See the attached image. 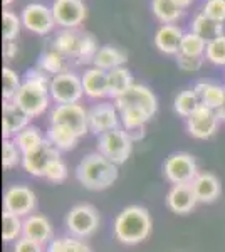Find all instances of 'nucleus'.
Segmentation results:
<instances>
[{
	"instance_id": "c9c22d12",
	"label": "nucleus",
	"mask_w": 225,
	"mask_h": 252,
	"mask_svg": "<svg viewBox=\"0 0 225 252\" xmlns=\"http://www.w3.org/2000/svg\"><path fill=\"white\" fill-rule=\"evenodd\" d=\"M205 49H207V40L202 39L200 35H197L195 32H185L180 44V52L178 54H185V56H205Z\"/></svg>"
},
{
	"instance_id": "2f4dec72",
	"label": "nucleus",
	"mask_w": 225,
	"mask_h": 252,
	"mask_svg": "<svg viewBox=\"0 0 225 252\" xmlns=\"http://www.w3.org/2000/svg\"><path fill=\"white\" fill-rule=\"evenodd\" d=\"M121 118V125L126 131H134V129H141L145 128V125L151 120V116L148 111L141 108H125L120 111Z\"/></svg>"
},
{
	"instance_id": "1a4fd4ad",
	"label": "nucleus",
	"mask_w": 225,
	"mask_h": 252,
	"mask_svg": "<svg viewBox=\"0 0 225 252\" xmlns=\"http://www.w3.org/2000/svg\"><path fill=\"white\" fill-rule=\"evenodd\" d=\"M35 205H37L35 193L27 185H12L3 192V210L5 212L26 219L27 215L34 214Z\"/></svg>"
},
{
	"instance_id": "37998d69",
	"label": "nucleus",
	"mask_w": 225,
	"mask_h": 252,
	"mask_svg": "<svg viewBox=\"0 0 225 252\" xmlns=\"http://www.w3.org/2000/svg\"><path fill=\"white\" fill-rule=\"evenodd\" d=\"M14 252H44V246L22 235L19 241L14 242Z\"/></svg>"
},
{
	"instance_id": "b1692460",
	"label": "nucleus",
	"mask_w": 225,
	"mask_h": 252,
	"mask_svg": "<svg viewBox=\"0 0 225 252\" xmlns=\"http://www.w3.org/2000/svg\"><path fill=\"white\" fill-rule=\"evenodd\" d=\"M128 61V54L123 49L116 46H103L96 52L93 59L94 67L104 69V71H113L116 67H123Z\"/></svg>"
},
{
	"instance_id": "4468645a",
	"label": "nucleus",
	"mask_w": 225,
	"mask_h": 252,
	"mask_svg": "<svg viewBox=\"0 0 225 252\" xmlns=\"http://www.w3.org/2000/svg\"><path fill=\"white\" fill-rule=\"evenodd\" d=\"M56 158H61V152L46 138V141H44L42 145L24 155L22 166L29 175H32V177L44 178L47 165L51 163L52 160H56Z\"/></svg>"
},
{
	"instance_id": "c85d7f7f",
	"label": "nucleus",
	"mask_w": 225,
	"mask_h": 252,
	"mask_svg": "<svg viewBox=\"0 0 225 252\" xmlns=\"http://www.w3.org/2000/svg\"><path fill=\"white\" fill-rule=\"evenodd\" d=\"M14 141L17 143L22 155H26V153L32 152V150H35L37 146L42 145L44 141H46V135L40 131L39 126L29 125L27 128H24L22 131L14 138Z\"/></svg>"
},
{
	"instance_id": "c756f323",
	"label": "nucleus",
	"mask_w": 225,
	"mask_h": 252,
	"mask_svg": "<svg viewBox=\"0 0 225 252\" xmlns=\"http://www.w3.org/2000/svg\"><path fill=\"white\" fill-rule=\"evenodd\" d=\"M151 10L161 24H175L183 15V9L173 0H151Z\"/></svg>"
},
{
	"instance_id": "dca6fc26",
	"label": "nucleus",
	"mask_w": 225,
	"mask_h": 252,
	"mask_svg": "<svg viewBox=\"0 0 225 252\" xmlns=\"http://www.w3.org/2000/svg\"><path fill=\"white\" fill-rule=\"evenodd\" d=\"M193 91L200 97L203 106L214 109L219 116L220 123L225 121V86L210 81H198L193 86Z\"/></svg>"
},
{
	"instance_id": "20e7f679",
	"label": "nucleus",
	"mask_w": 225,
	"mask_h": 252,
	"mask_svg": "<svg viewBox=\"0 0 225 252\" xmlns=\"http://www.w3.org/2000/svg\"><path fill=\"white\" fill-rule=\"evenodd\" d=\"M133 143L134 141L129 138L125 128H114L97 136V152L120 166L131 155Z\"/></svg>"
},
{
	"instance_id": "72a5a7b5",
	"label": "nucleus",
	"mask_w": 225,
	"mask_h": 252,
	"mask_svg": "<svg viewBox=\"0 0 225 252\" xmlns=\"http://www.w3.org/2000/svg\"><path fill=\"white\" fill-rule=\"evenodd\" d=\"M46 252H93L91 247L84 241L71 235H63V237H54L47 244Z\"/></svg>"
},
{
	"instance_id": "ea45409f",
	"label": "nucleus",
	"mask_w": 225,
	"mask_h": 252,
	"mask_svg": "<svg viewBox=\"0 0 225 252\" xmlns=\"http://www.w3.org/2000/svg\"><path fill=\"white\" fill-rule=\"evenodd\" d=\"M67 175H69L67 165L64 163V160L63 158H56V160H52L51 163L47 165L44 178H46L47 182H51V184H63L67 178Z\"/></svg>"
},
{
	"instance_id": "9b49d317",
	"label": "nucleus",
	"mask_w": 225,
	"mask_h": 252,
	"mask_svg": "<svg viewBox=\"0 0 225 252\" xmlns=\"http://www.w3.org/2000/svg\"><path fill=\"white\" fill-rule=\"evenodd\" d=\"M22 26L27 31L34 32L37 35H47L49 32L54 29L56 20L52 15V9L44 3H29L22 9Z\"/></svg>"
},
{
	"instance_id": "412c9836",
	"label": "nucleus",
	"mask_w": 225,
	"mask_h": 252,
	"mask_svg": "<svg viewBox=\"0 0 225 252\" xmlns=\"http://www.w3.org/2000/svg\"><path fill=\"white\" fill-rule=\"evenodd\" d=\"M183 32L178 26L175 24H163L158 27V31L155 32L153 42L160 52L168 56H177L180 52V44L183 39Z\"/></svg>"
},
{
	"instance_id": "f3484780",
	"label": "nucleus",
	"mask_w": 225,
	"mask_h": 252,
	"mask_svg": "<svg viewBox=\"0 0 225 252\" xmlns=\"http://www.w3.org/2000/svg\"><path fill=\"white\" fill-rule=\"evenodd\" d=\"M84 34L86 32L77 29H61L52 39L51 47L61 52L67 61H72L76 64L79 59L81 49H83Z\"/></svg>"
},
{
	"instance_id": "6ab92c4d",
	"label": "nucleus",
	"mask_w": 225,
	"mask_h": 252,
	"mask_svg": "<svg viewBox=\"0 0 225 252\" xmlns=\"http://www.w3.org/2000/svg\"><path fill=\"white\" fill-rule=\"evenodd\" d=\"M166 207L177 215H185L195 209L198 204L197 195L193 192L192 184H182V185H171V189L166 193Z\"/></svg>"
},
{
	"instance_id": "79ce46f5",
	"label": "nucleus",
	"mask_w": 225,
	"mask_h": 252,
	"mask_svg": "<svg viewBox=\"0 0 225 252\" xmlns=\"http://www.w3.org/2000/svg\"><path fill=\"white\" fill-rule=\"evenodd\" d=\"M202 12L207 17L224 24L225 22V0H207Z\"/></svg>"
},
{
	"instance_id": "f257e3e1",
	"label": "nucleus",
	"mask_w": 225,
	"mask_h": 252,
	"mask_svg": "<svg viewBox=\"0 0 225 252\" xmlns=\"http://www.w3.org/2000/svg\"><path fill=\"white\" fill-rule=\"evenodd\" d=\"M51 79L52 78H49L37 66L27 69L22 86L12 101L22 108L31 118L44 115L49 108V103H51V93H49Z\"/></svg>"
},
{
	"instance_id": "4be33fe9",
	"label": "nucleus",
	"mask_w": 225,
	"mask_h": 252,
	"mask_svg": "<svg viewBox=\"0 0 225 252\" xmlns=\"http://www.w3.org/2000/svg\"><path fill=\"white\" fill-rule=\"evenodd\" d=\"M81 81H83L84 96H88L89 99L108 97V71L93 66L83 72Z\"/></svg>"
},
{
	"instance_id": "58836bf2",
	"label": "nucleus",
	"mask_w": 225,
	"mask_h": 252,
	"mask_svg": "<svg viewBox=\"0 0 225 252\" xmlns=\"http://www.w3.org/2000/svg\"><path fill=\"white\" fill-rule=\"evenodd\" d=\"M205 59L214 66H225V34L207 42Z\"/></svg>"
},
{
	"instance_id": "9d476101",
	"label": "nucleus",
	"mask_w": 225,
	"mask_h": 252,
	"mask_svg": "<svg viewBox=\"0 0 225 252\" xmlns=\"http://www.w3.org/2000/svg\"><path fill=\"white\" fill-rule=\"evenodd\" d=\"M52 15L63 29H77L88 17V7L83 0H54Z\"/></svg>"
},
{
	"instance_id": "7ed1b4c3",
	"label": "nucleus",
	"mask_w": 225,
	"mask_h": 252,
	"mask_svg": "<svg viewBox=\"0 0 225 252\" xmlns=\"http://www.w3.org/2000/svg\"><path fill=\"white\" fill-rule=\"evenodd\" d=\"M76 178L84 189L93 192L109 189L118 180V165L94 152L86 155L76 166Z\"/></svg>"
},
{
	"instance_id": "473e14b6",
	"label": "nucleus",
	"mask_w": 225,
	"mask_h": 252,
	"mask_svg": "<svg viewBox=\"0 0 225 252\" xmlns=\"http://www.w3.org/2000/svg\"><path fill=\"white\" fill-rule=\"evenodd\" d=\"M24 232V219L15 214L5 212L2 214V239L5 244L15 242L22 237Z\"/></svg>"
},
{
	"instance_id": "cd10ccee",
	"label": "nucleus",
	"mask_w": 225,
	"mask_h": 252,
	"mask_svg": "<svg viewBox=\"0 0 225 252\" xmlns=\"http://www.w3.org/2000/svg\"><path fill=\"white\" fill-rule=\"evenodd\" d=\"M66 63L67 59L64 58L61 52H57L56 49H47L44 51L42 54L39 56V61H37V67L40 71H44L47 76H57V74H63L66 72Z\"/></svg>"
},
{
	"instance_id": "f8f14e48",
	"label": "nucleus",
	"mask_w": 225,
	"mask_h": 252,
	"mask_svg": "<svg viewBox=\"0 0 225 252\" xmlns=\"http://www.w3.org/2000/svg\"><path fill=\"white\" fill-rule=\"evenodd\" d=\"M114 106L118 108V111H121L125 108H141L145 111H148L151 116H155V113L158 109V99L148 86L134 83L125 94L114 99Z\"/></svg>"
},
{
	"instance_id": "7c9ffc66",
	"label": "nucleus",
	"mask_w": 225,
	"mask_h": 252,
	"mask_svg": "<svg viewBox=\"0 0 225 252\" xmlns=\"http://www.w3.org/2000/svg\"><path fill=\"white\" fill-rule=\"evenodd\" d=\"M200 97L197 96V93L193 89H185V91H180L177 96H175L173 101V109L178 116L182 118H190L195 111L200 108Z\"/></svg>"
},
{
	"instance_id": "0eeeda50",
	"label": "nucleus",
	"mask_w": 225,
	"mask_h": 252,
	"mask_svg": "<svg viewBox=\"0 0 225 252\" xmlns=\"http://www.w3.org/2000/svg\"><path fill=\"white\" fill-rule=\"evenodd\" d=\"M49 93L51 99L56 104H74L79 103L81 97L84 96V88L81 76L76 72L66 71L63 74H57L51 79L49 84Z\"/></svg>"
},
{
	"instance_id": "2eb2a0df",
	"label": "nucleus",
	"mask_w": 225,
	"mask_h": 252,
	"mask_svg": "<svg viewBox=\"0 0 225 252\" xmlns=\"http://www.w3.org/2000/svg\"><path fill=\"white\" fill-rule=\"evenodd\" d=\"M220 120L214 109L200 104V108L190 118H187V129L190 136L197 140H208L217 133Z\"/></svg>"
},
{
	"instance_id": "f03ea898",
	"label": "nucleus",
	"mask_w": 225,
	"mask_h": 252,
	"mask_svg": "<svg viewBox=\"0 0 225 252\" xmlns=\"http://www.w3.org/2000/svg\"><path fill=\"white\" fill-rule=\"evenodd\" d=\"M151 227V215L145 207L128 205L114 219L113 232L118 242L125 246H136L150 237Z\"/></svg>"
},
{
	"instance_id": "423d86ee",
	"label": "nucleus",
	"mask_w": 225,
	"mask_h": 252,
	"mask_svg": "<svg viewBox=\"0 0 225 252\" xmlns=\"http://www.w3.org/2000/svg\"><path fill=\"white\" fill-rule=\"evenodd\" d=\"M198 173V163L195 157L185 152L171 153L163 163V175L171 185L192 184Z\"/></svg>"
},
{
	"instance_id": "e433bc0d",
	"label": "nucleus",
	"mask_w": 225,
	"mask_h": 252,
	"mask_svg": "<svg viewBox=\"0 0 225 252\" xmlns=\"http://www.w3.org/2000/svg\"><path fill=\"white\" fill-rule=\"evenodd\" d=\"M22 86V79L12 67L5 66L2 69V96L3 101H12Z\"/></svg>"
},
{
	"instance_id": "6e6552de",
	"label": "nucleus",
	"mask_w": 225,
	"mask_h": 252,
	"mask_svg": "<svg viewBox=\"0 0 225 252\" xmlns=\"http://www.w3.org/2000/svg\"><path fill=\"white\" fill-rule=\"evenodd\" d=\"M51 125H63L72 129L77 136H84L89 133V121H88V109L83 104H56L49 115Z\"/></svg>"
},
{
	"instance_id": "a211bd4d",
	"label": "nucleus",
	"mask_w": 225,
	"mask_h": 252,
	"mask_svg": "<svg viewBox=\"0 0 225 252\" xmlns=\"http://www.w3.org/2000/svg\"><path fill=\"white\" fill-rule=\"evenodd\" d=\"M32 118L17 106L14 101H3L2 106V136L14 140L15 136L31 125Z\"/></svg>"
},
{
	"instance_id": "39448f33",
	"label": "nucleus",
	"mask_w": 225,
	"mask_h": 252,
	"mask_svg": "<svg viewBox=\"0 0 225 252\" xmlns=\"http://www.w3.org/2000/svg\"><path fill=\"white\" fill-rule=\"evenodd\" d=\"M99 229V214L89 204H77L66 215V230L71 237L89 239Z\"/></svg>"
},
{
	"instance_id": "4c0bfd02",
	"label": "nucleus",
	"mask_w": 225,
	"mask_h": 252,
	"mask_svg": "<svg viewBox=\"0 0 225 252\" xmlns=\"http://www.w3.org/2000/svg\"><path fill=\"white\" fill-rule=\"evenodd\" d=\"M22 27V19L12 10L5 9L2 12V34L3 40H15Z\"/></svg>"
},
{
	"instance_id": "c03bdc74",
	"label": "nucleus",
	"mask_w": 225,
	"mask_h": 252,
	"mask_svg": "<svg viewBox=\"0 0 225 252\" xmlns=\"http://www.w3.org/2000/svg\"><path fill=\"white\" fill-rule=\"evenodd\" d=\"M19 54V46L15 40H3V59L12 61Z\"/></svg>"
},
{
	"instance_id": "a19ab883",
	"label": "nucleus",
	"mask_w": 225,
	"mask_h": 252,
	"mask_svg": "<svg viewBox=\"0 0 225 252\" xmlns=\"http://www.w3.org/2000/svg\"><path fill=\"white\" fill-rule=\"evenodd\" d=\"M203 63H205V56H185L177 54V64L182 71L185 72H197L202 69Z\"/></svg>"
},
{
	"instance_id": "bb28decb",
	"label": "nucleus",
	"mask_w": 225,
	"mask_h": 252,
	"mask_svg": "<svg viewBox=\"0 0 225 252\" xmlns=\"http://www.w3.org/2000/svg\"><path fill=\"white\" fill-rule=\"evenodd\" d=\"M192 32H195L202 39H205L207 42H210L215 37L224 35V24L217 22V20L207 17L203 12H200L192 20Z\"/></svg>"
},
{
	"instance_id": "ddd939ff",
	"label": "nucleus",
	"mask_w": 225,
	"mask_h": 252,
	"mask_svg": "<svg viewBox=\"0 0 225 252\" xmlns=\"http://www.w3.org/2000/svg\"><path fill=\"white\" fill-rule=\"evenodd\" d=\"M89 131L94 135H103L106 131H111L114 128H120L121 118L120 111L114 106V103H97L91 109H88Z\"/></svg>"
},
{
	"instance_id": "a18cd8bd",
	"label": "nucleus",
	"mask_w": 225,
	"mask_h": 252,
	"mask_svg": "<svg viewBox=\"0 0 225 252\" xmlns=\"http://www.w3.org/2000/svg\"><path fill=\"white\" fill-rule=\"evenodd\" d=\"M173 2L177 3L178 7H182V9H187V7L192 3V0H173Z\"/></svg>"
},
{
	"instance_id": "393cba45",
	"label": "nucleus",
	"mask_w": 225,
	"mask_h": 252,
	"mask_svg": "<svg viewBox=\"0 0 225 252\" xmlns=\"http://www.w3.org/2000/svg\"><path fill=\"white\" fill-rule=\"evenodd\" d=\"M46 138L61 153L74 150L77 141H79V136H77L72 129H69L63 125H49V128L46 131Z\"/></svg>"
},
{
	"instance_id": "aec40b11",
	"label": "nucleus",
	"mask_w": 225,
	"mask_h": 252,
	"mask_svg": "<svg viewBox=\"0 0 225 252\" xmlns=\"http://www.w3.org/2000/svg\"><path fill=\"white\" fill-rule=\"evenodd\" d=\"M24 237L32 239V241L47 246L54 239V229L47 217L40 214H31L24 219Z\"/></svg>"
},
{
	"instance_id": "5701e85b",
	"label": "nucleus",
	"mask_w": 225,
	"mask_h": 252,
	"mask_svg": "<svg viewBox=\"0 0 225 252\" xmlns=\"http://www.w3.org/2000/svg\"><path fill=\"white\" fill-rule=\"evenodd\" d=\"M192 187H193V192L200 204H212L222 193L219 177L210 172H200L192 182Z\"/></svg>"
},
{
	"instance_id": "f704fd0d",
	"label": "nucleus",
	"mask_w": 225,
	"mask_h": 252,
	"mask_svg": "<svg viewBox=\"0 0 225 252\" xmlns=\"http://www.w3.org/2000/svg\"><path fill=\"white\" fill-rule=\"evenodd\" d=\"M22 152L14 140L10 138H3L2 141V166L3 170H12L15 166L22 165Z\"/></svg>"
},
{
	"instance_id": "a878e982",
	"label": "nucleus",
	"mask_w": 225,
	"mask_h": 252,
	"mask_svg": "<svg viewBox=\"0 0 225 252\" xmlns=\"http://www.w3.org/2000/svg\"><path fill=\"white\" fill-rule=\"evenodd\" d=\"M134 84L133 74L128 67H116L108 72V97L118 99L121 94H125L129 88Z\"/></svg>"
},
{
	"instance_id": "49530a36",
	"label": "nucleus",
	"mask_w": 225,
	"mask_h": 252,
	"mask_svg": "<svg viewBox=\"0 0 225 252\" xmlns=\"http://www.w3.org/2000/svg\"><path fill=\"white\" fill-rule=\"evenodd\" d=\"M14 2V0H2V3H3V7H7V5H10V3Z\"/></svg>"
}]
</instances>
